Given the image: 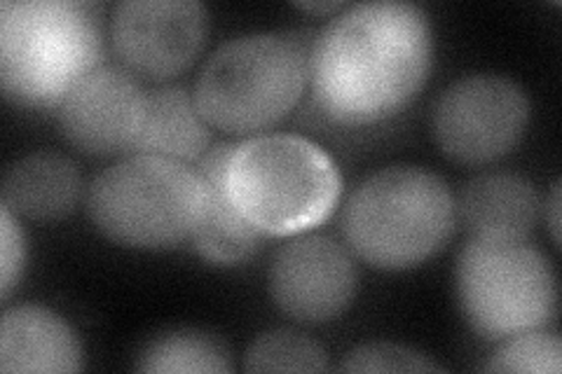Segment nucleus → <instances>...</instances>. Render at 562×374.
I'll list each match as a JSON object with an SVG mask.
<instances>
[{
    "label": "nucleus",
    "mask_w": 562,
    "mask_h": 374,
    "mask_svg": "<svg viewBox=\"0 0 562 374\" xmlns=\"http://www.w3.org/2000/svg\"><path fill=\"white\" fill-rule=\"evenodd\" d=\"M274 305L303 324L340 316L357 293V267L349 251L322 235H295L270 267Z\"/></svg>",
    "instance_id": "nucleus-11"
},
{
    "label": "nucleus",
    "mask_w": 562,
    "mask_h": 374,
    "mask_svg": "<svg viewBox=\"0 0 562 374\" xmlns=\"http://www.w3.org/2000/svg\"><path fill=\"white\" fill-rule=\"evenodd\" d=\"M103 66L101 8L82 0L0 3V84L22 109H52Z\"/></svg>",
    "instance_id": "nucleus-2"
},
{
    "label": "nucleus",
    "mask_w": 562,
    "mask_h": 374,
    "mask_svg": "<svg viewBox=\"0 0 562 374\" xmlns=\"http://www.w3.org/2000/svg\"><path fill=\"white\" fill-rule=\"evenodd\" d=\"M209 148V124L183 87L148 92L146 120L132 155H155L176 162H200Z\"/></svg>",
    "instance_id": "nucleus-16"
},
{
    "label": "nucleus",
    "mask_w": 562,
    "mask_h": 374,
    "mask_svg": "<svg viewBox=\"0 0 562 374\" xmlns=\"http://www.w3.org/2000/svg\"><path fill=\"white\" fill-rule=\"evenodd\" d=\"M227 188L262 235L295 237L322 225L342 194L330 155L295 134H262L233 146Z\"/></svg>",
    "instance_id": "nucleus-3"
},
{
    "label": "nucleus",
    "mask_w": 562,
    "mask_h": 374,
    "mask_svg": "<svg viewBox=\"0 0 562 374\" xmlns=\"http://www.w3.org/2000/svg\"><path fill=\"white\" fill-rule=\"evenodd\" d=\"M202 206L200 171L155 155H130L101 171L87 190V211L101 235L146 251L190 239Z\"/></svg>",
    "instance_id": "nucleus-6"
},
{
    "label": "nucleus",
    "mask_w": 562,
    "mask_h": 374,
    "mask_svg": "<svg viewBox=\"0 0 562 374\" xmlns=\"http://www.w3.org/2000/svg\"><path fill=\"white\" fill-rule=\"evenodd\" d=\"M427 14L411 3H361L340 12L310 49V84L322 113L345 127L394 117L431 66Z\"/></svg>",
    "instance_id": "nucleus-1"
},
{
    "label": "nucleus",
    "mask_w": 562,
    "mask_h": 374,
    "mask_svg": "<svg viewBox=\"0 0 562 374\" xmlns=\"http://www.w3.org/2000/svg\"><path fill=\"white\" fill-rule=\"evenodd\" d=\"M209 14L198 0H125L113 12V47L134 76L169 80L198 59Z\"/></svg>",
    "instance_id": "nucleus-9"
},
{
    "label": "nucleus",
    "mask_w": 562,
    "mask_h": 374,
    "mask_svg": "<svg viewBox=\"0 0 562 374\" xmlns=\"http://www.w3.org/2000/svg\"><path fill=\"white\" fill-rule=\"evenodd\" d=\"M490 372H537L558 374L562 370V344L553 332H520L506 342L487 363Z\"/></svg>",
    "instance_id": "nucleus-19"
},
{
    "label": "nucleus",
    "mask_w": 562,
    "mask_h": 374,
    "mask_svg": "<svg viewBox=\"0 0 562 374\" xmlns=\"http://www.w3.org/2000/svg\"><path fill=\"white\" fill-rule=\"evenodd\" d=\"M295 8H301L305 12H314V14H330V12H338L342 8L340 0H326V3H295Z\"/></svg>",
    "instance_id": "nucleus-23"
},
{
    "label": "nucleus",
    "mask_w": 562,
    "mask_h": 374,
    "mask_svg": "<svg viewBox=\"0 0 562 374\" xmlns=\"http://www.w3.org/2000/svg\"><path fill=\"white\" fill-rule=\"evenodd\" d=\"M26 260L24 231L10 208H0V297L8 299Z\"/></svg>",
    "instance_id": "nucleus-21"
},
{
    "label": "nucleus",
    "mask_w": 562,
    "mask_h": 374,
    "mask_svg": "<svg viewBox=\"0 0 562 374\" xmlns=\"http://www.w3.org/2000/svg\"><path fill=\"white\" fill-rule=\"evenodd\" d=\"M82 178L68 157L33 152L14 162L3 178V206L16 218L52 223L76 208Z\"/></svg>",
    "instance_id": "nucleus-15"
},
{
    "label": "nucleus",
    "mask_w": 562,
    "mask_h": 374,
    "mask_svg": "<svg viewBox=\"0 0 562 374\" xmlns=\"http://www.w3.org/2000/svg\"><path fill=\"white\" fill-rule=\"evenodd\" d=\"M530 120L525 89L504 76H467L438 97L431 129L460 165H487L512 152Z\"/></svg>",
    "instance_id": "nucleus-8"
},
{
    "label": "nucleus",
    "mask_w": 562,
    "mask_h": 374,
    "mask_svg": "<svg viewBox=\"0 0 562 374\" xmlns=\"http://www.w3.org/2000/svg\"><path fill=\"white\" fill-rule=\"evenodd\" d=\"M146 105L148 92L127 68L99 66L59 103V124L70 144L87 155H132Z\"/></svg>",
    "instance_id": "nucleus-10"
},
{
    "label": "nucleus",
    "mask_w": 562,
    "mask_h": 374,
    "mask_svg": "<svg viewBox=\"0 0 562 374\" xmlns=\"http://www.w3.org/2000/svg\"><path fill=\"white\" fill-rule=\"evenodd\" d=\"M342 372H434L441 370L425 353L401 344L375 342L351 349L340 365Z\"/></svg>",
    "instance_id": "nucleus-20"
},
{
    "label": "nucleus",
    "mask_w": 562,
    "mask_h": 374,
    "mask_svg": "<svg viewBox=\"0 0 562 374\" xmlns=\"http://www.w3.org/2000/svg\"><path fill=\"white\" fill-rule=\"evenodd\" d=\"M136 370L155 374H183V372H231V353L214 335L198 330H173L155 337L138 353Z\"/></svg>",
    "instance_id": "nucleus-17"
},
{
    "label": "nucleus",
    "mask_w": 562,
    "mask_h": 374,
    "mask_svg": "<svg viewBox=\"0 0 562 374\" xmlns=\"http://www.w3.org/2000/svg\"><path fill=\"white\" fill-rule=\"evenodd\" d=\"M82 367L78 335L55 311L12 307L0 324V370L20 374L76 372Z\"/></svg>",
    "instance_id": "nucleus-13"
},
{
    "label": "nucleus",
    "mask_w": 562,
    "mask_h": 374,
    "mask_svg": "<svg viewBox=\"0 0 562 374\" xmlns=\"http://www.w3.org/2000/svg\"><path fill=\"white\" fill-rule=\"evenodd\" d=\"M460 216L471 239L525 241L539 220V192L525 175L483 173L462 190Z\"/></svg>",
    "instance_id": "nucleus-14"
},
{
    "label": "nucleus",
    "mask_w": 562,
    "mask_h": 374,
    "mask_svg": "<svg viewBox=\"0 0 562 374\" xmlns=\"http://www.w3.org/2000/svg\"><path fill=\"white\" fill-rule=\"evenodd\" d=\"M310 82V52L279 33L227 41L202 66L195 92L209 127L251 134L274 127L303 97Z\"/></svg>",
    "instance_id": "nucleus-5"
},
{
    "label": "nucleus",
    "mask_w": 562,
    "mask_h": 374,
    "mask_svg": "<svg viewBox=\"0 0 562 374\" xmlns=\"http://www.w3.org/2000/svg\"><path fill=\"white\" fill-rule=\"evenodd\" d=\"M233 144L216 146L206 150L200 159V175L204 183V206L200 223L192 231V246L198 253L218 267H233L249 260L266 237L258 227L244 218L237 208L231 188H227V159H231Z\"/></svg>",
    "instance_id": "nucleus-12"
},
{
    "label": "nucleus",
    "mask_w": 562,
    "mask_h": 374,
    "mask_svg": "<svg viewBox=\"0 0 562 374\" xmlns=\"http://www.w3.org/2000/svg\"><path fill=\"white\" fill-rule=\"evenodd\" d=\"M547 223L551 227V237L558 243L560 241V183L553 185L551 197L547 202Z\"/></svg>",
    "instance_id": "nucleus-22"
},
{
    "label": "nucleus",
    "mask_w": 562,
    "mask_h": 374,
    "mask_svg": "<svg viewBox=\"0 0 562 374\" xmlns=\"http://www.w3.org/2000/svg\"><path fill=\"white\" fill-rule=\"evenodd\" d=\"M457 204L436 173L390 167L349 194L342 231L351 251L378 270H411L450 241Z\"/></svg>",
    "instance_id": "nucleus-4"
},
{
    "label": "nucleus",
    "mask_w": 562,
    "mask_h": 374,
    "mask_svg": "<svg viewBox=\"0 0 562 374\" xmlns=\"http://www.w3.org/2000/svg\"><path fill=\"white\" fill-rule=\"evenodd\" d=\"M326 367L324 347L289 330L260 335L244 359V370L249 372H324Z\"/></svg>",
    "instance_id": "nucleus-18"
},
{
    "label": "nucleus",
    "mask_w": 562,
    "mask_h": 374,
    "mask_svg": "<svg viewBox=\"0 0 562 374\" xmlns=\"http://www.w3.org/2000/svg\"><path fill=\"white\" fill-rule=\"evenodd\" d=\"M457 295L471 328L487 340L541 330L558 305L553 267L527 241L469 239L457 262Z\"/></svg>",
    "instance_id": "nucleus-7"
}]
</instances>
